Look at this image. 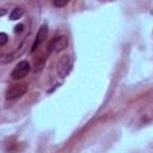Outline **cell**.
Returning a JSON list of instances; mask_svg holds the SVG:
<instances>
[{
    "label": "cell",
    "instance_id": "cell-1",
    "mask_svg": "<svg viewBox=\"0 0 153 153\" xmlns=\"http://www.w3.org/2000/svg\"><path fill=\"white\" fill-rule=\"evenodd\" d=\"M72 67H73V59L69 55H63L60 57L57 62V67H56L57 74L61 78H65L69 74V72L72 71Z\"/></svg>",
    "mask_w": 153,
    "mask_h": 153
},
{
    "label": "cell",
    "instance_id": "cell-2",
    "mask_svg": "<svg viewBox=\"0 0 153 153\" xmlns=\"http://www.w3.org/2000/svg\"><path fill=\"white\" fill-rule=\"evenodd\" d=\"M67 45H68L67 36H65V35L56 36L50 41V43L48 45V53H60L63 49H66Z\"/></svg>",
    "mask_w": 153,
    "mask_h": 153
},
{
    "label": "cell",
    "instance_id": "cell-3",
    "mask_svg": "<svg viewBox=\"0 0 153 153\" xmlns=\"http://www.w3.org/2000/svg\"><path fill=\"white\" fill-rule=\"evenodd\" d=\"M30 69H31V66H30V63H29L27 61H25V60L19 61V62L16 65V67L13 68V71H12V73H11V76H12L13 80L23 79L24 76L27 75V73L30 72Z\"/></svg>",
    "mask_w": 153,
    "mask_h": 153
},
{
    "label": "cell",
    "instance_id": "cell-4",
    "mask_svg": "<svg viewBox=\"0 0 153 153\" xmlns=\"http://www.w3.org/2000/svg\"><path fill=\"white\" fill-rule=\"evenodd\" d=\"M27 91V87L25 84H14L8 86L6 90V99H17L22 96H24Z\"/></svg>",
    "mask_w": 153,
    "mask_h": 153
},
{
    "label": "cell",
    "instance_id": "cell-5",
    "mask_svg": "<svg viewBox=\"0 0 153 153\" xmlns=\"http://www.w3.org/2000/svg\"><path fill=\"white\" fill-rule=\"evenodd\" d=\"M47 33H48V25L44 23V24H42V25L39 26V29H38V32H37V35H36V37H35L33 43H32L31 53H33V51L42 44V42H43V41L45 39V37H47Z\"/></svg>",
    "mask_w": 153,
    "mask_h": 153
},
{
    "label": "cell",
    "instance_id": "cell-6",
    "mask_svg": "<svg viewBox=\"0 0 153 153\" xmlns=\"http://www.w3.org/2000/svg\"><path fill=\"white\" fill-rule=\"evenodd\" d=\"M24 14V10L22 7H16L12 10V12L10 13V19L11 20H17L19 18H22Z\"/></svg>",
    "mask_w": 153,
    "mask_h": 153
},
{
    "label": "cell",
    "instance_id": "cell-7",
    "mask_svg": "<svg viewBox=\"0 0 153 153\" xmlns=\"http://www.w3.org/2000/svg\"><path fill=\"white\" fill-rule=\"evenodd\" d=\"M44 61H45V57L44 56H41L38 60H36V65H35V72H38L43 68V65H44Z\"/></svg>",
    "mask_w": 153,
    "mask_h": 153
},
{
    "label": "cell",
    "instance_id": "cell-8",
    "mask_svg": "<svg viewBox=\"0 0 153 153\" xmlns=\"http://www.w3.org/2000/svg\"><path fill=\"white\" fill-rule=\"evenodd\" d=\"M68 2L69 0H53V4L55 7H65Z\"/></svg>",
    "mask_w": 153,
    "mask_h": 153
},
{
    "label": "cell",
    "instance_id": "cell-9",
    "mask_svg": "<svg viewBox=\"0 0 153 153\" xmlns=\"http://www.w3.org/2000/svg\"><path fill=\"white\" fill-rule=\"evenodd\" d=\"M7 39H8L7 35L5 32H1L0 33V47H4L6 44V42H7Z\"/></svg>",
    "mask_w": 153,
    "mask_h": 153
},
{
    "label": "cell",
    "instance_id": "cell-10",
    "mask_svg": "<svg viewBox=\"0 0 153 153\" xmlns=\"http://www.w3.org/2000/svg\"><path fill=\"white\" fill-rule=\"evenodd\" d=\"M23 27H24V25H23V24H19V25H17V26L14 27V32H16V33L20 32V31L23 30Z\"/></svg>",
    "mask_w": 153,
    "mask_h": 153
},
{
    "label": "cell",
    "instance_id": "cell-11",
    "mask_svg": "<svg viewBox=\"0 0 153 153\" xmlns=\"http://www.w3.org/2000/svg\"><path fill=\"white\" fill-rule=\"evenodd\" d=\"M105 1H106V0H105Z\"/></svg>",
    "mask_w": 153,
    "mask_h": 153
}]
</instances>
